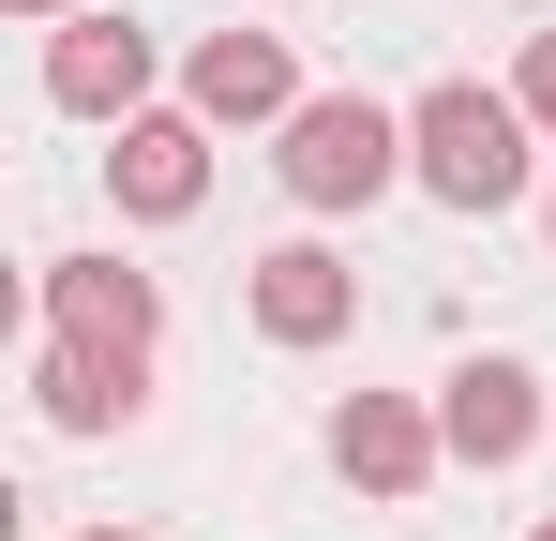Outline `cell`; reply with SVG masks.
I'll list each match as a JSON object with an SVG mask.
<instances>
[{
	"instance_id": "1",
	"label": "cell",
	"mask_w": 556,
	"mask_h": 541,
	"mask_svg": "<svg viewBox=\"0 0 556 541\" xmlns=\"http://www.w3.org/2000/svg\"><path fill=\"white\" fill-rule=\"evenodd\" d=\"M406 180H421L437 211H466V226H496V211L542 180V121H527L511 90H481V76H437L406 105Z\"/></svg>"
},
{
	"instance_id": "2",
	"label": "cell",
	"mask_w": 556,
	"mask_h": 541,
	"mask_svg": "<svg viewBox=\"0 0 556 541\" xmlns=\"http://www.w3.org/2000/svg\"><path fill=\"white\" fill-rule=\"evenodd\" d=\"M271 180L331 226V211H376L391 180H406V105H376V90H316L301 121L271 136Z\"/></svg>"
},
{
	"instance_id": "3",
	"label": "cell",
	"mask_w": 556,
	"mask_h": 541,
	"mask_svg": "<svg viewBox=\"0 0 556 541\" xmlns=\"http://www.w3.org/2000/svg\"><path fill=\"white\" fill-rule=\"evenodd\" d=\"M46 347H91V361H121V376H151L166 286H151L136 256H46Z\"/></svg>"
},
{
	"instance_id": "4",
	"label": "cell",
	"mask_w": 556,
	"mask_h": 541,
	"mask_svg": "<svg viewBox=\"0 0 556 541\" xmlns=\"http://www.w3.org/2000/svg\"><path fill=\"white\" fill-rule=\"evenodd\" d=\"M151 76H166V46L136 15H61L46 30V105L61 121H105L121 136V121H151Z\"/></svg>"
},
{
	"instance_id": "5",
	"label": "cell",
	"mask_w": 556,
	"mask_h": 541,
	"mask_svg": "<svg viewBox=\"0 0 556 541\" xmlns=\"http://www.w3.org/2000/svg\"><path fill=\"white\" fill-rule=\"evenodd\" d=\"M181 105L211 121V136H286L316 90H301V61H286V30H211L181 61Z\"/></svg>"
},
{
	"instance_id": "6",
	"label": "cell",
	"mask_w": 556,
	"mask_h": 541,
	"mask_svg": "<svg viewBox=\"0 0 556 541\" xmlns=\"http://www.w3.org/2000/svg\"><path fill=\"white\" fill-rule=\"evenodd\" d=\"M241 316H256L271 347H346V331H362V270L331 256V241H271V256L241 270Z\"/></svg>"
},
{
	"instance_id": "7",
	"label": "cell",
	"mask_w": 556,
	"mask_h": 541,
	"mask_svg": "<svg viewBox=\"0 0 556 541\" xmlns=\"http://www.w3.org/2000/svg\"><path fill=\"white\" fill-rule=\"evenodd\" d=\"M331 466H346L362 496L406 512V496L452 466V437H437V406H421V391H346V406H331Z\"/></svg>"
},
{
	"instance_id": "8",
	"label": "cell",
	"mask_w": 556,
	"mask_h": 541,
	"mask_svg": "<svg viewBox=\"0 0 556 541\" xmlns=\"http://www.w3.org/2000/svg\"><path fill=\"white\" fill-rule=\"evenodd\" d=\"M437 437H452V466H527L542 451V361H452Z\"/></svg>"
},
{
	"instance_id": "9",
	"label": "cell",
	"mask_w": 556,
	"mask_h": 541,
	"mask_svg": "<svg viewBox=\"0 0 556 541\" xmlns=\"http://www.w3.org/2000/svg\"><path fill=\"white\" fill-rule=\"evenodd\" d=\"M105 180H121V211H136V226H181V211H211V121H195V105H151V121H121Z\"/></svg>"
},
{
	"instance_id": "10",
	"label": "cell",
	"mask_w": 556,
	"mask_h": 541,
	"mask_svg": "<svg viewBox=\"0 0 556 541\" xmlns=\"http://www.w3.org/2000/svg\"><path fill=\"white\" fill-rule=\"evenodd\" d=\"M30 406H46L61 437H105V422L151 406V376H121V361H91V347H46V361H30Z\"/></svg>"
},
{
	"instance_id": "11",
	"label": "cell",
	"mask_w": 556,
	"mask_h": 541,
	"mask_svg": "<svg viewBox=\"0 0 556 541\" xmlns=\"http://www.w3.org/2000/svg\"><path fill=\"white\" fill-rule=\"evenodd\" d=\"M511 105H527V121L556 136V30H527V61H511Z\"/></svg>"
},
{
	"instance_id": "12",
	"label": "cell",
	"mask_w": 556,
	"mask_h": 541,
	"mask_svg": "<svg viewBox=\"0 0 556 541\" xmlns=\"http://www.w3.org/2000/svg\"><path fill=\"white\" fill-rule=\"evenodd\" d=\"M0 15H15V30H61V15H91V0H0Z\"/></svg>"
},
{
	"instance_id": "13",
	"label": "cell",
	"mask_w": 556,
	"mask_h": 541,
	"mask_svg": "<svg viewBox=\"0 0 556 541\" xmlns=\"http://www.w3.org/2000/svg\"><path fill=\"white\" fill-rule=\"evenodd\" d=\"M76 541H151V527H76Z\"/></svg>"
},
{
	"instance_id": "14",
	"label": "cell",
	"mask_w": 556,
	"mask_h": 541,
	"mask_svg": "<svg viewBox=\"0 0 556 541\" xmlns=\"http://www.w3.org/2000/svg\"><path fill=\"white\" fill-rule=\"evenodd\" d=\"M542 226H556V180H542Z\"/></svg>"
},
{
	"instance_id": "15",
	"label": "cell",
	"mask_w": 556,
	"mask_h": 541,
	"mask_svg": "<svg viewBox=\"0 0 556 541\" xmlns=\"http://www.w3.org/2000/svg\"><path fill=\"white\" fill-rule=\"evenodd\" d=\"M527 541H556V512H542V527H527Z\"/></svg>"
}]
</instances>
